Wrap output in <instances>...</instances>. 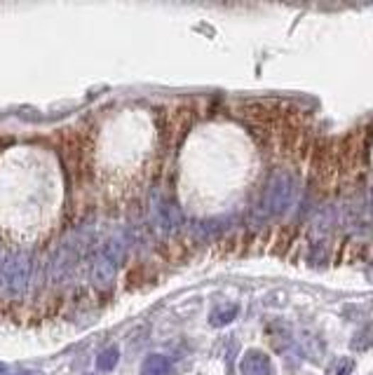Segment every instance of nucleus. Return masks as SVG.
Returning <instances> with one entry per match:
<instances>
[{
  "label": "nucleus",
  "instance_id": "20e7f679",
  "mask_svg": "<svg viewBox=\"0 0 373 375\" xmlns=\"http://www.w3.org/2000/svg\"><path fill=\"white\" fill-rule=\"evenodd\" d=\"M272 359L261 349H249L240 359V375H272Z\"/></svg>",
  "mask_w": 373,
  "mask_h": 375
},
{
  "label": "nucleus",
  "instance_id": "1a4fd4ad",
  "mask_svg": "<svg viewBox=\"0 0 373 375\" xmlns=\"http://www.w3.org/2000/svg\"><path fill=\"white\" fill-rule=\"evenodd\" d=\"M331 373H333V375H352V373H355V359H350V357L338 359V362L333 364Z\"/></svg>",
  "mask_w": 373,
  "mask_h": 375
},
{
  "label": "nucleus",
  "instance_id": "39448f33",
  "mask_svg": "<svg viewBox=\"0 0 373 375\" xmlns=\"http://www.w3.org/2000/svg\"><path fill=\"white\" fill-rule=\"evenodd\" d=\"M240 315V305L235 303V301H223V303H218L214 305V308L209 310V326H214V328H223L228 326L230 321Z\"/></svg>",
  "mask_w": 373,
  "mask_h": 375
},
{
  "label": "nucleus",
  "instance_id": "6e6552de",
  "mask_svg": "<svg viewBox=\"0 0 373 375\" xmlns=\"http://www.w3.org/2000/svg\"><path fill=\"white\" fill-rule=\"evenodd\" d=\"M120 362V349L118 347H106L101 354L96 357V369L99 371H113Z\"/></svg>",
  "mask_w": 373,
  "mask_h": 375
},
{
  "label": "nucleus",
  "instance_id": "f03ea898",
  "mask_svg": "<svg viewBox=\"0 0 373 375\" xmlns=\"http://www.w3.org/2000/svg\"><path fill=\"white\" fill-rule=\"evenodd\" d=\"M120 258H123V244L120 242H108L101 249V254L96 256L94 267H92V281L96 289H108L113 284Z\"/></svg>",
  "mask_w": 373,
  "mask_h": 375
},
{
  "label": "nucleus",
  "instance_id": "f257e3e1",
  "mask_svg": "<svg viewBox=\"0 0 373 375\" xmlns=\"http://www.w3.org/2000/svg\"><path fill=\"white\" fill-rule=\"evenodd\" d=\"M28 277H31V260L26 256H10L0 267V291L12 301H19L28 289Z\"/></svg>",
  "mask_w": 373,
  "mask_h": 375
},
{
  "label": "nucleus",
  "instance_id": "9d476101",
  "mask_svg": "<svg viewBox=\"0 0 373 375\" xmlns=\"http://www.w3.org/2000/svg\"><path fill=\"white\" fill-rule=\"evenodd\" d=\"M12 375H35V373H12Z\"/></svg>",
  "mask_w": 373,
  "mask_h": 375
},
{
  "label": "nucleus",
  "instance_id": "423d86ee",
  "mask_svg": "<svg viewBox=\"0 0 373 375\" xmlns=\"http://www.w3.org/2000/svg\"><path fill=\"white\" fill-rule=\"evenodd\" d=\"M172 364L165 354H148L141 364V375H169Z\"/></svg>",
  "mask_w": 373,
  "mask_h": 375
},
{
  "label": "nucleus",
  "instance_id": "0eeeda50",
  "mask_svg": "<svg viewBox=\"0 0 373 375\" xmlns=\"http://www.w3.org/2000/svg\"><path fill=\"white\" fill-rule=\"evenodd\" d=\"M157 220L162 223L165 228H177L181 223V213L174 204H167V202H160L157 206Z\"/></svg>",
  "mask_w": 373,
  "mask_h": 375
},
{
  "label": "nucleus",
  "instance_id": "7ed1b4c3",
  "mask_svg": "<svg viewBox=\"0 0 373 375\" xmlns=\"http://www.w3.org/2000/svg\"><path fill=\"white\" fill-rule=\"evenodd\" d=\"M294 179L291 174L286 172H275L272 174V179L268 183V195H265V206H268V211L272 216H279V213H284L289 206L294 202Z\"/></svg>",
  "mask_w": 373,
  "mask_h": 375
},
{
  "label": "nucleus",
  "instance_id": "f8f14e48",
  "mask_svg": "<svg viewBox=\"0 0 373 375\" xmlns=\"http://www.w3.org/2000/svg\"><path fill=\"white\" fill-rule=\"evenodd\" d=\"M0 371H3V364H0Z\"/></svg>",
  "mask_w": 373,
  "mask_h": 375
},
{
  "label": "nucleus",
  "instance_id": "9b49d317",
  "mask_svg": "<svg viewBox=\"0 0 373 375\" xmlns=\"http://www.w3.org/2000/svg\"><path fill=\"white\" fill-rule=\"evenodd\" d=\"M371 206H373V195H371Z\"/></svg>",
  "mask_w": 373,
  "mask_h": 375
}]
</instances>
